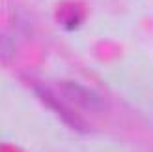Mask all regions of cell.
Returning a JSON list of instances; mask_svg holds the SVG:
<instances>
[{"instance_id": "6da1fadb", "label": "cell", "mask_w": 153, "mask_h": 152, "mask_svg": "<svg viewBox=\"0 0 153 152\" xmlns=\"http://www.w3.org/2000/svg\"><path fill=\"white\" fill-rule=\"evenodd\" d=\"M62 92L79 107L90 109V111H101L105 107L103 100L95 92H91L82 85H76V83H62Z\"/></svg>"}]
</instances>
